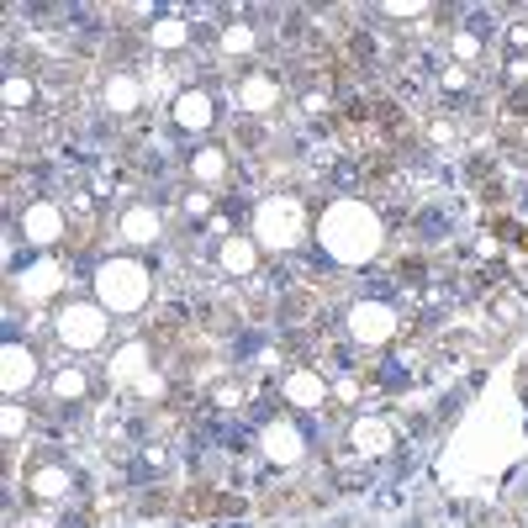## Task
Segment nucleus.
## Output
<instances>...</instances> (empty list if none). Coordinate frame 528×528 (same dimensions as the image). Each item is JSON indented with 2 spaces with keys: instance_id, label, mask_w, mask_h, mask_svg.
Wrapping results in <instances>:
<instances>
[{
  "instance_id": "ddd939ff",
  "label": "nucleus",
  "mask_w": 528,
  "mask_h": 528,
  "mask_svg": "<svg viewBox=\"0 0 528 528\" xmlns=\"http://www.w3.org/2000/svg\"><path fill=\"white\" fill-rule=\"evenodd\" d=\"M217 270L222 275H254V270H259L254 238H222L217 244Z\"/></svg>"
},
{
  "instance_id": "0eeeda50",
  "label": "nucleus",
  "mask_w": 528,
  "mask_h": 528,
  "mask_svg": "<svg viewBox=\"0 0 528 528\" xmlns=\"http://www.w3.org/2000/svg\"><path fill=\"white\" fill-rule=\"evenodd\" d=\"M259 449L275 460V466H296L307 455V438H302V423H285V418H270L259 428Z\"/></svg>"
},
{
  "instance_id": "39448f33",
  "label": "nucleus",
  "mask_w": 528,
  "mask_h": 528,
  "mask_svg": "<svg viewBox=\"0 0 528 528\" xmlns=\"http://www.w3.org/2000/svg\"><path fill=\"white\" fill-rule=\"evenodd\" d=\"M27 492L37 502H69L74 497V470L63 466V460H53V455H43L27 470Z\"/></svg>"
},
{
  "instance_id": "b1692460",
  "label": "nucleus",
  "mask_w": 528,
  "mask_h": 528,
  "mask_svg": "<svg viewBox=\"0 0 528 528\" xmlns=\"http://www.w3.org/2000/svg\"><path fill=\"white\" fill-rule=\"evenodd\" d=\"M492 27H497V16H492V11H470V16H466L470 37H492Z\"/></svg>"
},
{
  "instance_id": "f8f14e48",
  "label": "nucleus",
  "mask_w": 528,
  "mask_h": 528,
  "mask_svg": "<svg viewBox=\"0 0 528 528\" xmlns=\"http://www.w3.org/2000/svg\"><path fill=\"white\" fill-rule=\"evenodd\" d=\"M349 438H354V449H360L365 460L391 455V423H386V418H360V423L349 428Z\"/></svg>"
},
{
  "instance_id": "1a4fd4ad",
  "label": "nucleus",
  "mask_w": 528,
  "mask_h": 528,
  "mask_svg": "<svg viewBox=\"0 0 528 528\" xmlns=\"http://www.w3.org/2000/svg\"><path fill=\"white\" fill-rule=\"evenodd\" d=\"M349 333H354V343H386L391 339V307L386 302H360V307L349 312Z\"/></svg>"
},
{
  "instance_id": "7ed1b4c3",
  "label": "nucleus",
  "mask_w": 528,
  "mask_h": 528,
  "mask_svg": "<svg viewBox=\"0 0 528 528\" xmlns=\"http://www.w3.org/2000/svg\"><path fill=\"white\" fill-rule=\"evenodd\" d=\"M106 333H111V312L101 307V302H59V312H53V339H59L69 354L101 349Z\"/></svg>"
},
{
  "instance_id": "f3484780",
  "label": "nucleus",
  "mask_w": 528,
  "mask_h": 528,
  "mask_svg": "<svg viewBox=\"0 0 528 528\" xmlns=\"http://www.w3.org/2000/svg\"><path fill=\"white\" fill-rule=\"evenodd\" d=\"M53 397H59V402H85V397H91V375L80 370V365L59 370L53 375Z\"/></svg>"
},
{
  "instance_id": "20e7f679",
  "label": "nucleus",
  "mask_w": 528,
  "mask_h": 528,
  "mask_svg": "<svg viewBox=\"0 0 528 528\" xmlns=\"http://www.w3.org/2000/svg\"><path fill=\"white\" fill-rule=\"evenodd\" d=\"M296 233H302V212H296V206H285V196H270V201L259 206V233H254V244L285 249Z\"/></svg>"
},
{
  "instance_id": "9d476101",
  "label": "nucleus",
  "mask_w": 528,
  "mask_h": 528,
  "mask_svg": "<svg viewBox=\"0 0 528 528\" xmlns=\"http://www.w3.org/2000/svg\"><path fill=\"white\" fill-rule=\"evenodd\" d=\"M37 375H43V365H37L32 343H22V339L5 343V391H11V397H22V391H27Z\"/></svg>"
},
{
  "instance_id": "4be33fe9",
  "label": "nucleus",
  "mask_w": 528,
  "mask_h": 528,
  "mask_svg": "<svg viewBox=\"0 0 528 528\" xmlns=\"http://www.w3.org/2000/svg\"><path fill=\"white\" fill-rule=\"evenodd\" d=\"M222 48H227V53H249V48H254V27H249V22L222 27Z\"/></svg>"
},
{
  "instance_id": "423d86ee",
  "label": "nucleus",
  "mask_w": 528,
  "mask_h": 528,
  "mask_svg": "<svg viewBox=\"0 0 528 528\" xmlns=\"http://www.w3.org/2000/svg\"><path fill=\"white\" fill-rule=\"evenodd\" d=\"M63 212L53 206V201H32L27 212H22V233H27L32 254H48L53 244H63Z\"/></svg>"
},
{
  "instance_id": "5701e85b",
  "label": "nucleus",
  "mask_w": 528,
  "mask_h": 528,
  "mask_svg": "<svg viewBox=\"0 0 528 528\" xmlns=\"http://www.w3.org/2000/svg\"><path fill=\"white\" fill-rule=\"evenodd\" d=\"M22 434H27V407L11 402V407H5V444L16 449V438H22Z\"/></svg>"
},
{
  "instance_id": "6ab92c4d",
  "label": "nucleus",
  "mask_w": 528,
  "mask_h": 528,
  "mask_svg": "<svg viewBox=\"0 0 528 528\" xmlns=\"http://www.w3.org/2000/svg\"><path fill=\"white\" fill-rule=\"evenodd\" d=\"M32 95H37V85H32L27 74H5V111L16 117L22 106H32Z\"/></svg>"
},
{
  "instance_id": "f03ea898",
  "label": "nucleus",
  "mask_w": 528,
  "mask_h": 528,
  "mask_svg": "<svg viewBox=\"0 0 528 528\" xmlns=\"http://www.w3.org/2000/svg\"><path fill=\"white\" fill-rule=\"evenodd\" d=\"M95 302L106 312H117V317H132V312L149 307V296H154V275H149V264L143 259H132V254H117V259H106V264H95Z\"/></svg>"
},
{
  "instance_id": "aec40b11",
  "label": "nucleus",
  "mask_w": 528,
  "mask_h": 528,
  "mask_svg": "<svg viewBox=\"0 0 528 528\" xmlns=\"http://www.w3.org/2000/svg\"><path fill=\"white\" fill-rule=\"evenodd\" d=\"M238 101L249 106L254 117H259V111H270V101H275V80H249V85L238 91Z\"/></svg>"
},
{
  "instance_id": "412c9836",
  "label": "nucleus",
  "mask_w": 528,
  "mask_h": 528,
  "mask_svg": "<svg viewBox=\"0 0 528 528\" xmlns=\"http://www.w3.org/2000/svg\"><path fill=\"white\" fill-rule=\"evenodd\" d=\"M186 37H190V27H186V22H175V16L154 22V43H158V48H186Z\"/></svg>"
},
{
  "instance_id": "f257e3e1",
  "label": "nucleus",
  "mask_w": 528,
  "mask_h": 528,
  "mask_svg": "<svg viewBox=\"0 0 528 528\" xmlns=\"http://www.w3.org/2000/svg\"><path fill=\"white\" fill-rule=\"evenodd\" d=\"M375 244H380V222L365 201H339V206H328V217H322V249L328 259H339V264H360V259H370Z\"/></svg>"
},
{
  "instance_id": "6e6552de",
  "label": "nucleus",
  "mask_w": 528,
  "mask_h": 528,
  "mask_svg": "<svg viewBox=\"0 0 528 528\" xmlns=\"http://www.w3.org/2000/svg\"><path fill=\"white\" fill-rule=\"evenodd\" d=\"M169 117H175V127H186V132H212V122H217V101L206 91H186L175 106H169Z\"/></svg>"
},
{
  "instance_id": "dca6fc26",
  "label": "nucleus",
  "mask_w": 528,
  "mask_h": 528,
  "mask_svg": "<svg viewBox=\"0 0 528 528\" xmlns=\"http://www.w3.org/2000/svg\"><path fill=\"white\" fill-rule=\"evenodd\" d=\"M449 212H438V206H423V212H412V233L423 238V244H438V238H449Z\"/></svg>"
},
{
  "instance_id": "4468645a",
  "label": "nucleus",
  "mask_w": 528,
  "mask_h": 528,
  "mask_svg": "<svg viewBox=\"0 0 528 528\" xmlns=\"http://www.w3.org/2000/svg\"><path fill=\"white\" fill-rule=\"evenodd\" d=\"M285 402H296L302 412H312L317 402H328V386L312 370H296V375H285Z\"/></svg>"
},
{
  "instance_id": "a211bd4d",
  "label": "nucleus",
  "mask_w": 528,
  "mask_h": 528,
  "mask_svg": "<svg viewBox=\"0 0 528 528\" xmlns=\"http://www.w3.org/2000/svg\"><path fill=\"white\" fill-rule=\"evenodd\" d=\"M190 175H196V180H206V186L222 180V175H227V154H222V149H201V154L190 158Z\"/></svg>"
},
{
  "instance_id": "2eb2a0df",
  "label": "nucleus",
  "mask_w": 528,
  "mask_h": 528,
  "mask_svg": "<svg viewBox=\"0 0 528 528\" xmlns=\"http://www.w3.org/2000/svg\"><path fill=\"white\" fill-rule=\"evenodd\" d=\"M138 101H143V85H138L127 69H117V74L106 80V106H111L117 117H127V111H138Z\"/></svg>"
},
{
  "instance_id": "9b49d317",
  "label": "nucleus",
  "mask_w": 528,
  "mask_h": 528,
  "mask_svg": "<svg viewBox=\"0 0 528 528\" xmlns=\"http://www.w3.org/2000/svg\"><path fill=\"white\" fill-rule=\"evenodd\" d=\"M117 238L122 244H154L158 238V201H138L132 212L117 217Z\"/></svg>"
}]
</instances>
